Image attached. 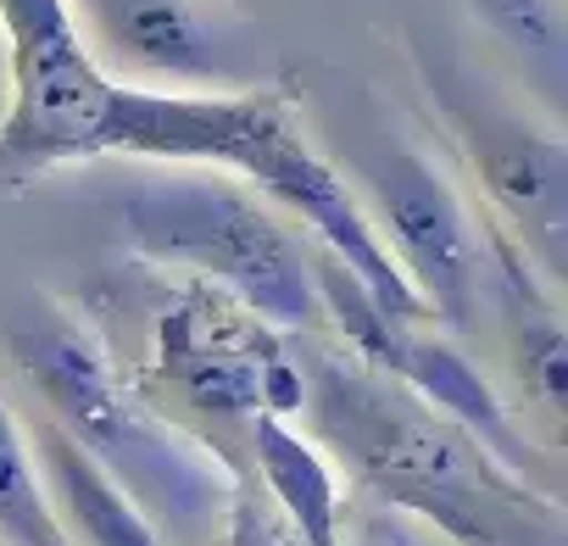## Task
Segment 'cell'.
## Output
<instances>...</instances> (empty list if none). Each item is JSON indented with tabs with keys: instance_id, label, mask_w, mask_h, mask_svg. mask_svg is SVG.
<instances>
[{
	"instance_id": "obj_3",
	"label": "cell",
	"mask_w": 568,
	"mask_h": 546,
	"mask_svg": "<svg viewBox=\"0 0 568 546\" xmlns=\"http://www.w3.org/2000/svg\"><path fill=\"white\" fill-rule=\"evenodd\" d=\"M112 229L134 262L234 296L278 335L302 341L324 330L313 240L229 173H145L129 190H118Z\"/></svg>"
},
{
	"instance_id": "obj_14",
	"label": "cell",
	"mask_w": 568,
	"mask_h": 546,
	"mask_svg": "<svg viewBox=\"0 0 568 546\" xmlns=\"http://www.w3.org/2000/svg\"><path fill=\"white\" fill-rule=\"evenodd\" d=\"M357 546H424V540H418V529H407L396 513H390V518L374 513V518L357 524Z\"/></svg>"
},
{
	"instance_id": "obj_1",
	"label": "cell",
	"mask_w": 568,
	"mask_h": 546,
	"mask_svg": "<svg viewBox=\"0 0 568 546\" xmlns=\"http://www.w3.org/2000/svg\"><path fill=\"white\" fill-rule=\"evenodd\" d=\"M296 424L346 485L452 546H568V513L551 485L507 468L346 346H307Z\"/></svg>"
},
{
	"instance_id": "obj_2",
	"label": "cell",
	"mask_w": 568,
	"mask_h": 546,
	"mask_svg": "<svg viewBox=\"0 0 568 546\" xmlns=\"http://www.w3.org/2000/svg\"><path fill=\"white\" fill-rule=\"evenodd\" d=\"M0 341H7L23 391L34 396V413L73 435L145 507L162 535L195 540L217 529L234 468L206 441L179 429L162 407H151L118 346L84 313L34 296L7 318Z\"/></svg>"
},
{
	"instance_id": "obj_15",
	"label": "cell",
	"mask_w": 568,
	"mask_h": 546,
	"mask_svg": "<svg viewBox=\"0 0 568 546\" xmlns=\"http://www.w3.org/2000/svg\"><path fill=\"white\" fill-rule=\"evenodd\" d=\"M0 107H7V90H0Z\"/></svg>"
},
{
	"instance_id": "obj_13",
	"label": "cell",
	"mask_w": 568,
	"mask_h": 546,
	"mask_svg": "<svg viewBox=\"0 0 568 546\" xmlns=\"http://www.w3.org/2000/svg\"><path fill=\"white\" fill-rule=\"evenodd\" d=\"M217 546H307V540L251 474H234V491L217 518Z\"/></svg>"
},
{
	"instance_id": "obj_7",
	"label": "cell",
	"mask_w": 568,
	"mask_h": 546,
	"mask_svg": "<svg viewBox=\"0 0 568 546\" xmlns=\"http://www.w3.org/2000/svg\"><path fill=\"white\" fill-rule=\"evenodd\" d=\"M446 101V123L468 156L479 184V212L546 273L562 285L568 273V145L551 129H529L507 112Z\"/></svg>"
},
{
	"instance_id": "obj_10",
	"label": "cell",
	"mask_w": 568,
	"mask_h": 546,
	"mask_svg": "<svg viewBox=\"0 0 568 546\" xmlns=\"http://www.w3.org/2000/svg\"><path fill=\"white\" fill-rule=\"evenodd\" d=\"M273 507L302 529L307 546H352L346 524H352V485L346 474L329 463V452L296 424V418H256L245 429V468Z\"/></svg>"
},
{
	"instance_id": "obj_6",
	"label": "cell",
	"mask_w": 568,
	"mask_h": 546,
	"mask_svg": "<svg viewBox=\"0 0 568 546\" xmlns=\"http://www.w3.org/2000/svg\"><path fill=\"white\" fill-rule=\"evenodd\" d=\"M374 234L385 240L402 280L424 302L429 324L440 335H463L485 302L490 280V229L485 212L457 190V179L413 151L396 145L368 168V201H363Z\"/></svg>"
},
{
	"instance_id": "obj_8",
	"label": "cell",
	"mask_w": 568,
	"mask_h": 546,
	"mask_svg": "<svg viewBox=\"0 0 568 546\" xmlns=\"http://www.w3.org/2000/svg\"><path fill=\"white\" fill-rule=\"evenodd\" d=\"M490 229V280L485 302L501 318V346L513 357V380L524 402L557 429L568 413V330H562V296L546 273L485 218Z\"/></svg>"
},
{
	"instance_id": "obj_12",
	"label": "cell",
	"mask_w": 568,
	"mask_h": 546,
	"mask_svg": "<svg viewBox=\"0 0 568 546\" xmlns=\"http://www.w3.org/2000/svg\"><path fill=\"white\" fill-rule=\"evenodd\" d=\"M0 546H68L51 513L23 413L7 396H0Z\"/></svg>"
},
{
	"instance_id": "obj_4",
	"label": "cell",
	"mask_w": 568,
	"mask_h": 546,
	"mask_svg": "<svg viewBox=\"0 0 568 546\" xmlns=\"http://www.w3.org/2000/svg\"><path fill=\"white\" fill-rule=\"evenodd\" d=\"M134 385L179 429L206 441L234 474L256 418H302V346L234 296L168 280L145 313L140 357H123Z\"/></svg>"
},
{
	"instance_id": "obj_5",
	"label": "cell",
	"mask_w": 568,
	"mask_h": 546,
	"mask_svg": "<svg viewBox=\"0 0 568 546\" xmlns=\"http://www.w3.org/2000/svg\"><path fill=\"white\" fill-rule=\"evenodd\" d=\"M0 190H23L73 162H101L118 79L101 68L73 0H0Z\"/></svg>"
},
{
	"instance_id": "obj_9",
	"label": "cell",
	"mask_w": 568,
	"mask_h": 546,
	"mask_svg": "<svg viewBox=\"0 0 568 546\" xmlns=\"http://www.w3.org/2000/svg\"><path fill=\"white\" fill-rule=\"evenodd\" d=\"M29 446L40 457V479L68 546H168V535L145 518V507L45 413L23 418Z\"/></svg>"
},
{
	"instance_id": "obj_11",
	"label": "cell",
	"mask_w": 568,
	"mask_h": 546,
	"mask_svg": "<svg viewBox=\"0 0 568 546\" xmlns=\"http://www.w3.org/2000/svg\"><path fill=\"white\" fill-rule=\"evenodd\" d=\"M79 7L118 62H134L173 90H212L223 79V46L190 0H79Z\"/></svg>"
}]
</instances>
